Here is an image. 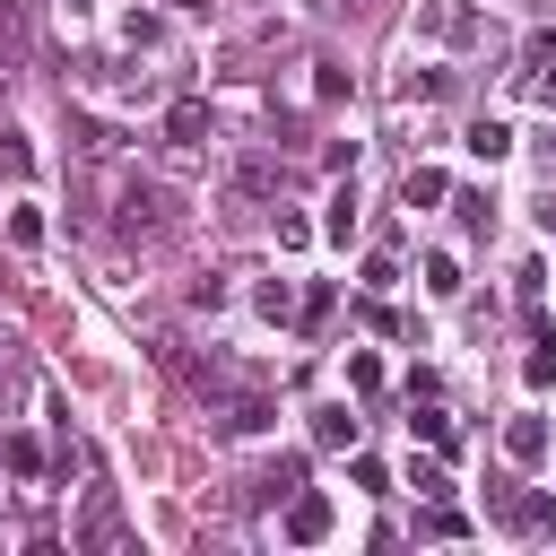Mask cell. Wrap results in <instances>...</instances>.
Segmentation results:
<instances>
[{"label": "cell", "instance_id": "obj_7", "mask_svg": "<svg viewBox=\"0 0 556 556\" xmlns=\"http://www.w3.org/2000/svg\"><path fill=\"white\" fill-rule=\"evenodd\" d=\"M469 156H478V165H504V156H513V130H504V122H469Z\"/></svg>", "mask_w": 556, "mask_h": 556}, {"label": "cell", "instance_id": "obj_12", "mask_svg": "<svg viewBox=\"0 0 556 556\" xmlns=\"http://www.w3.org/2000/svg\"><path fill=\"white\" fill-rule=\"evenodd\" d=\"M269 426H278L269 400H235V408H226V434H269Z\"/></svg>", "mask_w": 556, "mask_h": 556}, {"label": "cell", "instance_id": "obj_6", "mask_svg": "<svg viewBox=\"0 0 556 556\" xmlns=\"http://www.w3.org/2000/svg\"><path fill=\"white\" fill-rule=\"evenodd\" d=\"M400 200H408V208H434V200H452V182H443L434 165H408V174H400Z\"/></svg>", "mask_w": 556, "mask_h": 556}, {"label": "cell", "instance_id": "obj_21", "mask_svg": "<svg viewBox=\"0 0 556 556\" xmlns=\"http://www.w3.org/2000/svg\"><path fill=\"white\" fill-rule=\"evenodd\" d=\"M295 486H304V460H295V452H287V460H278V469H269V478H261V495H295Z\"/></svg>", "mask_w": 556, "mask_h": 556}, {"label": "cell", "instance_id": "obj_13", "mask_svg": "<svg viewBox=\"0 0 556 556\" xmlns=\"http://www.w3.org/2000/svg\"><path fill=\"white\" fill-rule=\"evenodd\" d=\"M521 382H530V391H547V382H556V339H530V356H521Z\"/></svg>", "mask_w": 556, "mask_h": 556}, {"label": "cell", "instance_id": "obj_18", "mask_svg": "<svg viewBox=\"0 0 556 556\" xmlns=\"http://www.w3.org/2000/svg\"><path fill=\"white\" fill-rule=\"evenodd\" d=\"M0 174H35V148H26V130H0Z\"/></svg>", "mask_w": 556, "mask_h": 556}, {"label": "cell", "instance_id": "obj_9", "mask_svg": "<svg viewBox=\"0 0 556 556\" xmlns=\"http://www.w3.org/2000/svg\"><path fill=\"white\" fill-rule=\"evenodd\" d=\"M321 235H330V243H348V235H356V182H339V191H330V217H321Z\"/></svg>", "mask_w": 556, "mask_h": 556}, {"label": "cell", "instance_id": "obj_8", "mask_svg": "<svg viewBox=\"0 0 556 556\" xmlns=\"http://www.w3.org/2000/svg\"><path fill=\"white\" fill-rule=\"evenodd\" d=\"M408 434H417V443H434V452H452V417H443L434 400H426V408L408 400Z\"/></svg>", "mask_w": 556, "mask_h": 556}, {"label": "cell", "instance_id": "obj_17", "mask_svg": "<svg viewBox=\"0 0 556 556\" xmlns=\"http://www.w3.org/2000/svg\"><path fill=\"white\" fill-rule=\"evenodd\" d=\"M0 452H9V469H17V478H35V469H43V443H35V434H9Z\"/></svg>", "mask_w": 556, "mask_h": 556}, {"label": "cell", "instance_id": "obj_22", "mask_svg": "<svg viewBox=\"0 0 556 556\" xmlns=\"http://www.w3.org/2000/svg\"><path fill=\"white\" fill-rule=\"evenodd\" d=\"M513 521H521V530H556V504H547V495H521Z\"/></svg>", "mask_w": 556, "mask_h": 556}, {"label": "cell", "instance_id": "obj_11", "mask_svg": "<svg viewBox=\"0 0 556 556\" xmlns=\"http://www.w3.org/2000/svg\"><path fill=\"white\" fill-rule=\"evenodd\" d=\"M348 391H356V400L382 391V356H374V348H348Z\"/></svg>", "mask_w": 556, "mask_h": 556}, {"label": "cell", "instance_id": "obj_4", "mask_svg": "<svg viewBox=\"0 0 556 556\" xmlns=\"http://www.w3.org/2000/svg\"><path fill=\"white\" fill-rule=\"evenodd\" d=\"M504 460H513V469H539V460H547V417H513V426H504Z\"/></svg>", "mask_w": 556, "mask_h": 556}, {"label": "cell", "instance_id": "obj_3", "mask_svg": "<svg viewBox=\"0 0 556 556\" xmlns=\"http://www.w3.org/2000/svg\"><path fill=\"white\" fill-rule=\"evenodd\" d=\"M208 130H217V122H208L200 96H174V104H165V139H174V148H200Z\"/></svg>", "mask_w": 556, "mask_h": 556}, {"label": "cell", "instance_id": "obj_1", "mask_svg": "<svg viewBox=\"0 0 556 556\" xmlns=\"http://www.w3.org/2000/svg\"><path fill=\"white\" fill-rule=\"evenodd\" d=\"M330 521H339V513H330V495H321V486H295V495H287V539H295V547H321V539H330Z\"/></svg>", "mask_w": 556, "mask_h": 556}, {"label": "cell", "instance_id": "obj_24", "mask_svg": "<svg viewBox=\"0 0 556 556\" xmlns=\"http://www.w3.org/2000/svg\"><path fill=\"white\" fill-rule=\"evenodd\" d=\"M278 243H287V252H304V243H313V226H304L295 208H278Z\"/></svg>", "mask_w": 556, "mask_h": 556}, {"label": "cell", "instance_id": "obj_5", "mask_svg": "<svg viewBox=\"0 0 556 556\" xmlns=\"http://www.w3.org/2000/svg\"><path fill=\"white\" fill-rule=\"evenodd\" d=\"M313 443H321V452H356V417H348V400L313 408Z\"/></svg>", "mask_w": 556, "mask_h": 556}, {"label": "cell", "instance_id": "obj_27", "mask_svg": "<svg viewBox=\"0 0 556 556\" xmlns=\"http://www.w3.org/2000/svg\"><path fill=\"white\" fill-rule=\"evenodd\" d=\"M70 9H78V0H70Z\"/></svg>", "mask_w": 556, "mask_h": 556}, {"label": "cell", "instance_id": "obj_16", "mask_svg": "<svg viewBox=\"0 0 556 556\" xmlns=\"http://www.w3.org/2000/svg\"><path fill=\"white\" fill-rule=\"evenodd\" d=\"M452 208H460V226H469V235H478V226H495V200H486V191H452Z\"/></svg>", "mask_w": 556, "mask_h": 556}, {"label": "cell", "instance_id": "obj_14", "mask_svg": "<svg viewBox=\"0 0 556 556\" xmlns=\"http://www.w3.org/2000/svg\"><path fill=\"white\" fill-rule=\"evenodd\" d=\"M252 304H261L269 321H287V313H295V287H287V278H261V287H252Z\"/></svg>", "mask_w": 556, "mask_h": 556}, {"label": "cell", "instance_id": "obj_15", "mask_svg": "<svg viewBox=\"0 0 556 556\" xmlns=\"http://www.w3.org/2000/svg\"><path fill=\"white\" fill-rule=\"evenodd\" d=\"M417 530H426V539H469V521H460L452 504H426V513H417Z\"/></svg>", "mask_w": 556, "mask_h": 556}, {"label": "cell", "instance_id": "obj_23", "mask_svg": "<svg viewBox=\"0 0 556 556\" xmlns=\"http://www.w3.org/2000/svg\"><path fill=\"white\" fill-rule=\"evenodd\" d=\"M313 96H321V104H339V96H348V70H330V61H321V70H313Z\"/></svg>", "mask_w": 556, "mask_h": 556}, {"label": "cell", "instance_id": "obj_26", "mask_svg": "<svg viewBox=\"0 0 556 556\" xmlns=\"http://www.w3.org/2000/svg\"><path fill=\"white\" fill-rule=\"evenodd\" d=\"M174 9H208V0H174Z\"/></svg>", "mask_w": 556, "mask_h": 556}, {"label": "cell", "instance_id": "obj_25", "mask_svg": "<svg viewBox=\"0 0 556 556\" xmlns=\"http://www.w3.org/2000/svg\"><path fill=\"white\" fill-rule=\"evenodd\" d=\"M530 96H539V104H556V61H547V70L530 78Z\"/></svg>", "mask_w": 556, "mask_h": 556}, {"label": "cell", "instance_id": "obj_2", "mask_svg": "<svg viewBox=\"0 0 556 556\" xmlns=\"http://www.w3.org/2000/svg\"><path fill=\"white\" fill-rule=\"evenodd\" d=\"M78 547H122V513H113V486H87V513L70 530Z\"/></svg>", "mask_w": 556, "mask_h": 556}, {"label": "cell", "instance_id": "obj_10", "mask_svg": "<svg viewBox=\"0 0 556 556\" xmlns=\"http://www.w3.org/2000/svg\"><path fill=\"white\" fill-rule=\"evenodd\" d=\"M460 287H469V278H460V261H452V252H426V295H443V304H452Z\"/></svg>", "mask_w": 556, "mask_h": 556}, {"label": "cell", "instance_id": "obj_20", "mask_svg": "<svg viewBox=\"0 0 556 556\" xmlns=\"http://www.w3.org/2000/svg\"><path fill=\"white\" fill-rule=\"evenodd\" d=\"M391 287H400V261L374 252V261H365V295H391Z\"/></svg>", "mask_w": 556, "mask_h": 556}, {"label": "cell", "instance_id": "obj_19", "mask_svg": "<svg viewBox=\"0 0 556 556\" xmlns=\"http://www.w3.org/2000/svg\"><path fill=\"white\" fill-rule=\"evenodd\" d=\"M9 243L35 252V243H43V217H35V208H9Z\"/></svg>", "mask_w": 556, "mask_h": 556}]
</instances>
